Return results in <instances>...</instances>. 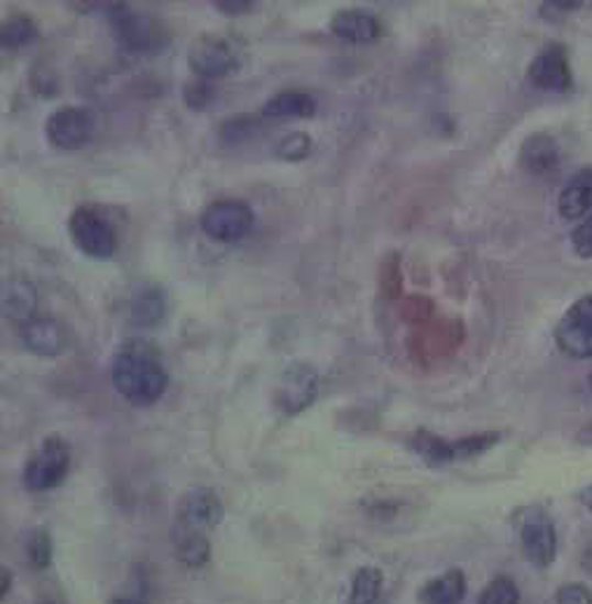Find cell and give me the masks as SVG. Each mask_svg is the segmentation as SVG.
<instances>
[{"label":"cell","instance_id":"6da1fadb","mask_svg":"<svg viewBox=\"0 0 592 604\" xmlns=\"http://www.w3.org/2000/svg\"><path fill=\"white\" fill-rule=\"evenodd\" d=\"M110 380L122 400L134 408H151L169 387L162 356L145 340L122 342L110 363Z\"/></svg>","mask_w":592,"mask_h":604},{"label":"cell","instance_id":"7a4b0ae2","mask_svg":"<svg viewBox=\"0 0 592 604\" xmlns=\"http://www.w3.org/2000/svg\"><path fill=\"white\" fill-rule=\"evenodd\" d=\"M68 234L76 249L95 261H108L118 253V232L95 207H78L70 213Z\"/></svg>","mask_w":592,"mask_h":604},{"label":"cell","instance_id":"3957f363","mask_svg":"<svg viewBox=\"0 0 592 604\" xmlns=\"http://www.w3.org/2000/svg\"><path fill=\"white\" fill-rule=\"evenodd\" d=\"M68 469H70V446L62 436L52 433L26 462L24 485L29 492H50L66 481Z\"/></svg>","mask_w":592,"mask_h":604},{"label":"cell","instance_id":"277c9868","mask_svg":"<svg viewBox=\"0 0 592 604\" xmlns=\"http://www.w3.org/2000/svg\"><path fill=\"white\" fill-rule=\"evenodd\" d=\"M199 226L209 240L232 244L246 240L253 232L255 213L242 199H218L201 213Z\"/></svg>","mask_w":592,"mask_h":604},{"label":"cell","instance_id":"5b68a950","mask_svg":"<svg viewBox=\"0 0 592 604\" xmlns=\"http://www.w3.org/2000/svg\"><path fill=\"white\" fill-rule=\"evenodd\" d=\"M319 396V373L314 365L305 361H295L286 365L284 373L276 382L272 400L274 408L286 417H295L305 413Z\"/></svg>","mask_w":592,"mask_h":604},{"label":"cell","instance_id":"8992f818","mask_svg":"<svg viewBox=\"0 0 592 604\" xmlns=\"http://www.w3.org/2000/svg\"><path fill=\"white\" fill-rule=\"evenodd\" d=\"M110 29L116 41L132 52H153L164 43V33L157 20L143 12L127 8L124 3H110L108 8Z\"/></svg>","mask_w":592,"mask_h":604},{"label":"cell","instance_id":"52a82bcc","mask_svg":"<svg viewBox=\"0 0 592 604\" xmlns=\"http://www.w3.org/2000/svg\"><path fill=\"white\" fill-rule=\"evenodd\" d=\"M97 132V118L89 108L62 106L50 113L45 122V136L52 149L57 151H80Z\"/></svg>","mask_w":592,"mask_h":604},{"label":"cell","instance_id":"ba28073f","mask_svg":"<svg viewBox=\"0 0 592 604\" xmlns=\"http://www.w3.org/2000/svg\"><path fill=\"white\" fill-rule=\"evenodd\" d=\"M188 68L199 80H223L239 68V57L220 35H199L188 47Z\"/></svg>","mask_w":592,"mask_h":604},{"label":"cell","instance_id":"9c48e42d","mask_svg":"<svg viewBox=\"0 0 592 604\" xmlns=\"http://www.w3.org/2000/svg\"><path fill=\"white\" fill-rule=\"evenodd\" d=\"M517 529H520V543L525 558L539 567V570H546L555 562V556H558V535H555V525L546 516V510L541 508H527L517 516Z\"/></svg>","mask_w":592,"mask_h":604},{"label":"cell","instance_id":"30bf717a","mask_svg":"<svg viewBox=\"0 0 592 604\" xmlns=\"http://www.w3.org/2000/svg\"><path fill=\"white\" fill-rule=\"evenodd\" d=\"M555 344L569 359H592V296H583L562 315Z\"/></svg>","mask_w":592,"mask_h":604},{"label":"cell","instance_id":"8fae6325","mask_svg":"<svg viewBox=\"0 0 592 604\" xmlns=\"http://www.w3.org/2000/svg\"><path fill=\"white\" fill-rule=\"evenodd\" d=\"M223 516L226 508L216 490L199 485L183 492V497L178 502V527L207 532V529H216L223 523Z\"/></svg>","mask_w":592,"mask_h":604},{"label":"cell","instance_id":"7c38bea8","mask_svg":"<svg viewBox=\"0 0 592 604\" xmlns=\"http://www.w3.org/2000/svg\"><path fill=\"white\" fill-rule=\"evenodd\" d=\"M527 80L544 91H567L571 87V66L564 45L552 43L536 54L527 68Z\"/></svg>","mask_w":592,"mask_h":604},{"label":"cell","instance_id":"4fadbf2b","mask_svg":"<svg viewBox=\"0 0 592 604\" xmlns=\"http://www.w3.org/2000/svg\"><path fill=\"white\" fill-rule=\"evenodd\" d=\"M330 33L349 45H370L382 35V24L368 10H338L330 17Z\"/></svg>","mask_w":592,"mask_h":604},{"label":"cell","instance_id":"5bb4252c","mask_svg":"<svg viewBox=\"0 0 592 604\" xmlns=\"http://www.w3.org/2000/svg\"><path fill=\"white\" fill-rule=\"evenodd\" d=\"M22 342L35 356L57 359L66 350V333L59 321L50 317H35L22 326Z\"/></svg>","mask_w":592,"mask_h":604},{"label":"cell","instance_id":"9a60e30c","mask_svg":"<svg viewBox=\"0 0 592 604\" xmlns=\"http://www.w3.org/2000/svg\"><path fill=\"white\" fill-rule=\"evenodd\" d=\"M39 312V290L24 277H8L3 282V317L17 326L35 319Z\"/></svg>","mask_w":592,"mask_h":604},{"label":"cell","instance_id":"2e32d148","mask_svg":"<svg viewBox=\"0 0 592 604\" xmlns=\"http://www.w3.org/2000/svg\"><path fill=\"white\" fill-rule=\"evenodd\" d=\"M558 211L564 221H579L592 213V167L573 174L560 193Z\"/></svg>","mask_w":592,"mask_h":604},{"label":"cell","instance_id":"e0dca14e","mask_svg":"<svg viewBox=\"0 0 592 604\" xmlns=\"http://www.w3.org/2000/svg\"><path fill=\"white\" fill-rule=\"evenodd\" d=\"M523 169L531 176H548L560 167V149L558 141L548 134H531L525 139L520 149Z\"/></svg>","mask_w":592,"mask_h":604},{"label":"cell","instance_id":"ac0fdd59","mask_svg":"<svg viewBox=\"0 0 592 604\" xmlns=\"http://www.w3.org/2000/svg\"><path fill=\"white\" fill-rule=\"evenodd\" d=\"M261 113L270 120H307L317 113V99L300 89H284L267 99Z\"/></svg>","mask_w":592,"mask_h":604},{"label":"cell","instance_id":"d6986e66","mask_svg":"<svg viewBox=\"0 0 592 604\" xmlns=\"http://www.w3.org/2000/svg\"><path fill=\"white\" fill-rule=\"evenodd\" d=\"M467 597V576L461 570H450L419 589V604H461Z\"/></svg>","mask_w":592,"mask_h":604},{"label":"cell","instance_id":"ffe728a7","mask_svg":"<svg viewBox=\"0 0 592 604\" xmlns=\"http://www.w3.org/2000/svg\"><path fill=\"white\" fill-rule=\"evenodd\" d=\"M176 558L183 567H188V570H199V567L209 564L211 543L207 535L199 532V529L180 527L178 539H176Z\"/></svg>","mask_w":592,"mask_h":604},{"label":"cell","instance_id":"44dd1931","mask_svg":"<svg viewBox=\"0 0 592 604\" xmlns=\"http://www.w3.org/2000/svg\"><path fill=\"white\" fill-rule=\"evenodd\" d=\"M384 574L380 567H361V570L351 579L347 604H377L382 593Z\"/></svg>","mask_w":592,"mask_h":604},{"label":"cell","instance_id":"7402d4cb","mask_svg":"<svg viewBox=\"0 0 592 604\" xmlns=\"http://www.w3.org/2000/svg\"><path fill=\"white\" fill-rule=\"evenodd\" d=\"M413 450L421 457L424 462L431 466H442L452 462V452H450V441L442 438L429 429H419L413 436Z\"/></svg>","mask_w":592,"mask_h":604},{"label":"cell","instance_id":"603a6c76","mask_svg":"<svg viewBox=\"0 0 592 604\" xmlns=\"http://www.w3.org/2000/svg\"><path fill=\"white\" fill-rule=\"evenodd\" d=\"M0 41L6 50H22L39 41V26L29 14H12L3 22Z\"/></svg>","mask_w":592,"mask_h":604},{"label":"cell","instance_id":"cb8c5ba5","mask_svg":"<svg viewBox=\"0 0 592 604\" xmlns=\"http://www.w3.org/2000/svg\"><path fill=\"white\" fill-rule=\"evenodd\" d=\"M261 130H263V124L255 116H234L220 124L218 139L223 145H232L234 149V145H242V143L251 141L253 136L261 134Z\"/></svg>","mask_w":592,"mask_h":604},{"label":"cell","instance_id":"d4e9b609","mask_svg":"<svg viewBox=\"0 0 592 604\" xmlns=\"http://www.w3.org/2000/svg\"><path fill=\"white\" fill-rule=\"evenodd\" d=\"M24 556L33 570H47L54 556V543L47 529L33 527L24 541Z\"/></svg>","mask_w":592,"mask_h":604},{"label":"cell","instance_id":"484cf974","mask_svg":"<svg viewBox=\"0 0 592 604\" xmlns=\"http://www.w3.org/2000/svg\"><path fill=\"white\" fill-rule=\"evenodd\" d=\"M498 443V433H471L464 438H457V441H450V452H452V462L457 460H471V457L485 454L492 446Z\"/></svg>","mask_w":592,"mask_h":604},{"label":"cell","instance_id":"4316f807","mask_svg":"<svg viewBox=\"0 0 592 604\" xmlns=\"http://www.w3.org/2000/svg\"><path fill=\"white\" fill-rule=\"evenodd\" d=\"M164 317V300L157 290H145L132 305V319L139 326H155Z\"/></svg>","mask_w":592,"mask_h":604},{"label":"cell","instance_id":"83f0119b","mask_svg":"<svg viewBox=\"0 0 592 604\" xmlns=\"http://www.w3.org/2000/svg\"><path fill=\"white\" fill-rule=\"evenodd\" d=\"M475 604H520V591L513 579L496 576L485 585Z\"/></svg>","mask_w":592,"mask_h":604},{"label":"cell","instance_id":"f1b7e54d","mask_svg":"<svg viewBox=\"0 0 592 604\" xmlns=\"http://www.w3.org/2000/svg\"><path fill=\"white\" fill-rule=\"evenodd\" d=\"M274 153H276V157H282L286 162H300V160L309 157V153H311V139L305 132L284 134L279 139V143H276Z\"/></svg>","mask_w":592,"mask_h":604},{"label":"cell","instance_id":"f546056e","mask_svg":"<svg viewBox=\"0 0 592 604\" xmlns=\"http://www.w3.org/2000/svg\"><path fill=\"white\" fill-rule=\"evenodd\" d=\"M380 286L386 298H398L401 286H403V274H401V259L396 253H388L382 267H380Z\"/></svg>","mask_w":592,"mask_h":604},{"label":"cell","instance_id":"4dcf8cb0","mask_svg":"<svg viewBox=\"0 0 592 604\" xmlns=\"http://www.w3.org/2000/svg\"><path fill=\"white\" fill-rule=\"evenodd\" d=\"M183 99L193 108V111H205V108H209L213 103L216 89L209 80H193L190 85H185Z\"/></svg>","mask_w":592,"mask_h":604},{"label":"cell","instance_id":"1f68e13d","mask_svg":"<svg viewBox=\"0 0 592 604\" xmlns=\"http://www.w3.org/2000/svg\"><path fill=\"white\" fill-rule=\"evenodd\" d=\"M571 249L583 261H592V213L571 232Z\"/></svg>","mask_w":592,"mask_h":604},{"label":"cell","instance_id":"d6a6232c","mask_svg":"<svg viewBox=\"0 0 592 604\" xmlns=\"http://www.w3.org/2000/svg\"><path fill=\"white\" fill-rule=\"evenodd\" d=\"M434 315V303L421 296H410L403 305V317L410 319L413 323H424Z\"/></svg>","mask_w":592,"mask_h":604},{"label":"cell","instance_id":"836d02e7","mask_svg":"<svg viewBox=\"0 0 592 604\" xmlns=\"http://www.w3.org/2000/svg\"><path fill=\"white\" fill-rule=\"evenodd\" d=\"M555 604H592V593L583 583H567L555 593Z\"/></svg>","mask_w":592,"mask_h":604},{"label":"cell","instance_id":"e575fe53","mask_svg":"<svg viewBox=\"0 0 592 604\" xmlns=\"http://www.w3.org/2000/svg\"><path fill=\"white\" fill-rule=\"evenodd\" d=\"M213 8H216L218 12H226V14L237 17V14H246V12H251L253 3H251V0H216Z\"/></svg>","mask_w":592,"mask_h":604},{"label":"cell","instance_id":"d590c367","mask_svg":"<svg viewBox=\"0 0 592 604\" xmlns=\"http://www.w3.org/2000/svg\"><path fill=\"white\" fill-rule=\"evenodd\" d=\"M583 3H579V0H552V3H544L541 6V14L548 17V20H552L555 14H564V12H571L581 8Z\"/></svg>","mask_w":592,"mask_h":604},{"label":"cell","instance_id":"8d00e7d4","mask_svg":"<svg viewBox=\"0 0 592 604\" xmlns=\"http://www.w3.org/2000/svg\"><path fill=\"white\" fill-rule=\"evenodd\" d=\"M0 576H3V591H0V597H3L6 600V595L10 593V589H12V574L6 570V567H3V570H0Z\"/></svg>","mask_w":592,"mask_h":604},{"label":"cell","instance_id":"74e56055","mask_svg":"<svg viewBox=\"0 0 592 604\" xmlns=\"http://www.w3.org/2000/svg\"><path fill=\"white\" fill-rule=\"evenodd\" d=\"M581 499H583V504L588 506V510H592V485L583 490V494H581Z\"/></svg>","mask_w":592,"mask_h":604},{"label":"cell","instance_id":"f35d334b","mask_svg":"<svg viewBox=\"0 0 592 604\" xmlns=\"http://www.w3.org/2000/svg\"><path fill=\"white\" fill-rule=\"evenodd\" d=\"M110 604H145L136 597H116V600H110Z\"/></svg>","mask_w":592,"mask_h":604},{"label":"cell","instance_id":"ab89813d","mask_svg":"<svg viewBox=\"0 0 592 604\" xmlns=\"http://www.w3.org/2000/svg\"><path fill=\"white\" fill-rule=\"evenodd\" d=\"M585 570L592 574V551H590L588 558H585Z\"/></svg>","mask_w":592,"mask_h":604},{"label":"cell","instance_id":"60d3db41","mask_svg":"<svg viewBox=\"0 0 592 604\" xmlns=\"http://www.w3.org/2000/svg\"><path fill=\"white\" fill-rule=\"evenodd\" d=\"M41 604H59V602H41Z\"/></svg>","mask_w":592,"mask_h":604},{"label":"cell","instance_id":"b9f144b4","mask_svg":"<svg viewBox=\"0 0 592 604\" xmlns=\"http://www.w3.org/2000/svg\"><path fill=\"white\" fill-rule=\"evenodd\" d=\"M590 389H592V375H590Z\"/></svg>","mask_w":592,"mask_h":604}]
</instances>
